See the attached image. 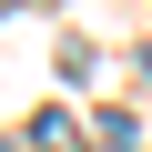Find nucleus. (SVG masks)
Returning a JSON list of instances; mask_svg holds the SVG:
<instances>
[{
	"label": "nucleus",
	"mask_w": 152,
	"mask_h": 152,
	"mask_svg": "<svg viewBox=\"0 0 152 152\" xmlns=\"http://www.w3.org/2000/svg\"><path fill=\"white\" fill-rule=\"evenodd\" d=\"M31 142H41V152H81V132H71L61 112H41V122H31Z\"/></svg>",
	"instance_id": "1"
}]
</instances>
